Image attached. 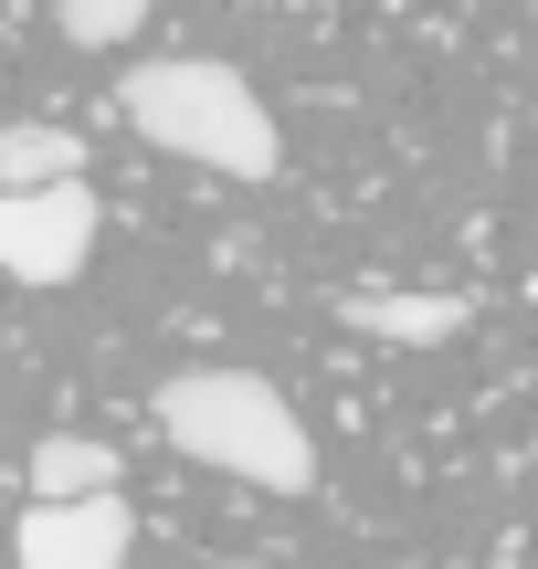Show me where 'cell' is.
<instances>
[{
	"label": "cell",
	"mask_w": 538,
	"mask_h": 569,
	"mask_svg": "<svg viewBox=\"0 0 538 569\" xmlns=\"http://www.w3.org/2000/svg\"><path fill=\"white\" fill-rule=\"evenodd\" d=\"M117 106H127V127H138L148 148L211 169V180H253V190H265L275 169H286V127H275L265 96H253L232 63H211V53L138 63V74L117 84Z\"/></svg>",
	"instance_id": "6da1fadb"
},
{
	"label": "cell",
	"mask_w": 538,
	"mask_h": 569,
	"mask_svg": "<svg viewBox=\"0 0 538 569\" xmlns=\"http://www.w3.org/2000/svg\"><path fill=\"white\" fill-rule=\"evenodd\" d=\"M148 411H159L169 453H190L211 475H243L265 496H307L317 486V443L296 422V401L275 380H253V369H180V380H159Z\"/></svg>",
	"instance_id": "7a4b0ae2"
},
{
	"label": "cell",
	"mask_w": 538,
	"mask_h": 569,
	"mask_svg": "<svg viewBox=\"0 0 538 569\" xmlns=\"http://www.w3.org/2000/svg\"><path fill=\"white\" fill-rule=\"evenodd\" d=\"M84 253H96V190L84 180H42L0 201V264L11 284H74Z\"/></svg>",
	"instance_id": "3957f363"
},
{
	"label": "cell",
	"mask_w": 538,
	"mask_h": 569,
	"mask_svg": "<svg viewBox=\"0 0 538 569\" xmlns=\"http://www.w3.org/2000/svg\"><path fill=\"white\" fill-rule=\"evenodd\" d=\"M11 549H21V569H127L138 517H127L117 496H32Z\"/></svg>",
	"instance_id": "277c9868"
},
{
	"label": "cell",
	"mask_w": 538,
	"mask_h": 569,
	"mask_svg": "<svg viewBox=\"0 0 538 569\" xmlns=\"http://www.w3.org/2000/svg\"><path fill=\"white\" fill-rule=\"evenodd\" d=\"M338 327H359L380 348H444L476 327V296H455V284H359V296H338Z\"/></svg>",
	"instance_id": "5b68a950"
},
{
	"label": "cell",
	"mask_w": 538,
	"mask_h": 569,
	"mask_svg": "<svg viewBox=\"0 0 538 569\" xmlns=\"http://www.w3.org/2000/svg\"><path fill=\"white\" fill-rule=\"evenodd\" d=\"M127 486V453L96 443V432H42L32 443V496H117Z\"/></svg>",
	"instance_id": "8992f818"
},
{
	"label": "cell",
	"mask_w": 538,
	"mask_h": 569,
	"mask_svg": "<svg viewBox=\"0 0 538 569\" xmlns=\"http://www.w3.org/2000/svg\"><path fill=\"white\" fill-rule=\"evenodd\" d=\"M42 180H84V138L42 127V117L0 127V190H42Z\"/></svg>",
	"instance_id": "52a82bcc"
},
{
	"label": "cell",
	"mask_w": 538,
	"mask_h": 569,
	"mask_svg": "<svg viewBox=\"0 0 538 569\" xmlns=\"http://www.w3.org/2000/svg\"><path fill=\"white\" fill-rule=\"evenodd\" d=\"M53 21H63V42L106 53V42H127V32L148 21V0H53Z\"/></svg>",
	"instance_id": "ba28073f"
},
{
	"label": "cell",
	"mask_w": 538,
	"mask_h": 569,
	"mask_svg": "<svg viewBox=\"0 0 538 569\" xmlns=\"http://www.w3.org/2000/svg\"><path fill=\"white\" fill-rule=\"evenodd\" d=\"M222 569H265V559H222Z\"/></svg>",
	"instance_id": "9c48e42d"
},
{
	"label": "cell",
	"mask_w": 538,
	"mask_h": 569,
	"mask_svg": "<svg viewBox=\"0 0 538 569\" xmlns=\"http://www.w3.org/2000/svg\"><path fill=\"white\" fill-rule=\"evenodd\" d=\"M528 296H538V274H528Z\"/></svg>",
	"instance_id": "30bf717a"
}]
</instances>
